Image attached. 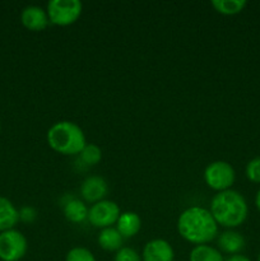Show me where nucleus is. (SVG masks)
I'll return each mask as SVG.
<instances>
[{
  "label": "nucleus",
  "instance_id": "nucleus-1",
  "mask_svg": "<svg viewBox=\"0 0 260 261\" xmlns=\"http://www.w3.org/2000/svg\"><path fill=\"white\" fill-rule=\"evenodd\" d=\"M177 231L184 240L195 246L208 245L218 234V224L209 209L190 206L178 217Z\"/></svg>",
  "mask_w": 260,
  "mask_h": 261
},
{
  "label": "nucleus",
  "instance_id": "nucleus-2",
  "mask_svg": "<svg viewBox=\"0 0 260 261\" xmlns=\"http://www.w3.org/2000/svg\"><path fill=\"white\" fill-rule=\"evenodd\" d=\"M209 211L218 226L232 229L246 221L249 206L239 191L229 189L219 191L212 198Z\"/></svg>",
  "mask_w": 260,
  "mask_h": 261
},
{
  "label": "nucleus",
  "instance_id": "nucleus-3",
  "mask_svg": "<svg viewBox=\"0 0 260 261\" xmlns=\"http://www.w3.org/2000/svg\"><path fill=\"white\" fill-rule=\"evenodd\" d=\"M47 143L55 152L64 155H75L87 144L82 127L73 121L55 122L47 132Z\"/></svg>",
  "mask_w": 260,
  "mask_h": 261
},
{
  "label": "nucleus",
  "instance_id": "nucleus-4",
  "mask_svg": "<svg viewBox=\"0 0 260 261\" xmlns=\"http://www.w3.org/2000/svg\"><path fill=\"white\" fill-rule=\"evenodd\" d=\"M83 4L79 0H50L46 7L48 19L56 25L73 24L81 17Z\"/></svg>",
  "mask_w": 260,
  "mask_h": 261
},
{
  "label": "nucleus",
  "instance_id": "nucleus-5",
  "mask_svg": "<svg viewBox=\"0 0 260 261\" xmlns=\"http://www.w3.org/2000/svg\"><path fill=\"white\" fill-rule=\"evenodd\" d=\"M236 180L233 167L226 161H214L204 170V181L208 188L216 191L229 190Z\"/></svg>",
  "mask_w": 260,
  "mask_h": 261
},
{
  "label": "nucleus",
  "instance_id": "nucleus-6",
  "mask_svg": "<svg viewBox=\"0 0 260 261\" xmlns=\"http://www.w3.org/2000/svg\"><path fill=\"white\" fill-rule=\"evenodd\" d=\"M28 249L25 237L17 229H9L0 233V260L19 261Z\"/></svg>",
  "mask_w": 260,
  "mask_h": 261
},
{
  "label": "nucleus",
  "instance_id": "nucleus-7",
  "mask_svg": "<svg viewBox=\"0 0 260 261\" xmlns=\"http://www.w3.org/2000/svg\"><path fill=\"white\" fill-rule=\"evenodd\" d=\"M120 208L115 201L101 200L92 204L88 209V221L96 228H109L116 224L120 217Z\"/></svg>",
  "mask_w": 260,
  "mask_h": 261
},
{
  "label": "nucleus",
  "instance_id": "nucleus-8",
  "mask_svg": "<svg viewBox=\"0 0 260 261\" xmlns=\"http://www.w3.org/2000/svg\"><path fill=\"white\" fill-rule=\"evenodd\" d=\"M143 261H173L175 251L170 242L162 239H155L147 242L142 252Z\"/></svg>",
  "mask_w": 260,
  "mask_h": 261
},
{
  "label": "nucleus",
  "instance_id": "nucleus-9",
  "mask_svg": "<svg viewBox=\"0 0 260 261\" xmlns=\"http://www.w3.org/2000/svg\"><path fill=\"white\" fill-rule=\"evenodd\" d=\"M107 191H109V185L101 176H89L81 185V195L87 203L94 204L103 200Z\"/></svg>",
  "mask_w": 260,
  "mask_h": 261
},
{
  "label": "nucleus",
  "instance_id": "nucleus-10",
  "mask_svg": "<svg viewBox=\"0 0 260 261\" xmlns=\"http://www.w3.org/2000/svg\"><path fill=\"white\" fill-rule=\"evenodd\" d=\"M20 20L23 25L30 31H42L47 27L48 15L43 8L38 5H28L22 10L20 14Z\"/></svg>",
  "mask_w": 260,
  "mask_h": 261
},
{
  "label": "nucleus",
  "instance_id": "nucleus-11",
  "mask_svg": "<svg viewBox=\"0 0 260 261\" xmlns=\"http://www.w3.org/2000/svg\"><path fill=\"white\" fill-rule=\"evenodd\" d=\"M218 244V250L221 252L228 255L240 254L245 249V239L240 232L228 229L221 233L217 240Z\"/></svg>",
  "mask_w": 260,
  "mask_h": 261
},
{
  "label": "nucleus",
  "instance_id": "nucleus-12",
  "mask_svg": "<svg viewBox=\"0 0 260 261\" xmlns=\"http://www.w3.org/2000/svg\"><path fill=\"white\" fill-rule=\"evenodd\" d=\"M142 228V219L134 212H125L120 214L116 222V229L124 239H130L138 234Z\"/></svg>",
  "mask_w": 260,
  "mask_h": 261
},
{
  "label": "nucleus",
  "instance_id": "nucleus-13",
  "mask_svg": "<svg viewBox=\"0 0 260 261\" xmlns=\"http://www.w3.org/2000/svg\"><path fill=\"white\" fill-rule=\"evenodd\" d=\"M19 221V212L15 209L12 201L0 196V232L9 231Z\"/></svg>",
  "mask_w": 260,
  "mask_h": 261
},
{
  "label": "nucleus",
  "instance_id": "nucleus-14",
  "mask_svg": "<svg viewBox=\"0 0 260 261\" xmlns=\"http://www.w3.org/2000/svg\"><path fill=\"white\" fill-rule=\"evenodd\" d=\"M124 237L115 227L103 228L98 234V245L106 251H119L122 247Z\"/></svg>",
  "mask_w": 260,
  "mask_h": 261
},
{
  "label": "nucleus",
  "instance_id": "nucleus-15",
  "mask_svg": "<svg viewBox=\"0 0 260 261\" xmlns=\"http://www.w3.org/2000/svg\"><path fill=\"white\" fill-rule=\"evenodd\" d=\"M64 216L71 223H82L88 218V208L79 199H71L64 205Z\"/></svg>",
  "mask_w": 260,
  "mask_h": 261
},
{
  "label": "nucleus",
  "instance_id": "nucleus-16",
  "mask_svg": "<svg viewBox=\"0 0 260 261\" xmlns=\"http://www.w3.org/2000/svg\"><path fill=\"white\" fill-rule=\"evenodd\" d=\"M189 261H224L223 255L211 245H198L189 255Z\"/></svg>",
  "mask_w": 260,
  "mask_h": 261
},
{
  "label": "nucleus",
  "instance_id": "nucleus-17",
  "mask_svg": "<svg viewBox=\"0 0 260 261\" xmlns=\"http://www.w3.org/2000/svg\"><path fill=\"white\" fill-rule=\"evenodd\" d=\"M247 3L245 0H213L212 7L224 15L239 14L245 9Z\"/></svg>",
  "mask_w": 260,
  "mask_h": 261
},
{
  "label": "nucleus",
  "instance_id": "nucleus-18",
  "mask_svg": "<svg viewBox=\"0 0 260 261\" xmlns=\"http://www.w3.org/2000/svg\"><path fill=\"white\" fill-rule=\"evenodd\" d=\"M79 158L87 166H94L101 161L102 150L96 144H86V147L79 153Z\"/></svg>",
  "mask_w": 260,
  "mask_h": 261
},
{
  "label": "nucleus",
  "instance_id": "nucleus-19",
  "mask_svg": "<svg viewBox=\"0 0 260 261\" xmlns=\"http://www.w3.org/2000/svg\"><path fill=\"white\" fill-rule=\"evenodd\" d=\"M65 261H96V257L86 247H73L66 254Z\"/></svg>",
  "mask_w": 260,
  "mask_h": 261
},
{
  "label": "nucleus",
  "instance_id": "nucleus-20",
  "mask_svg": "<svg viewBox=\"0 0 260 261\" xmlns=\"http://www.w3.org/2000/svg\"><path fill=\"white\" fill-rule=\"evenodd\" d=\"M114 261H143L142 256L137 250L132 247H121L119 251H116Z\"/></svg>",
  "mask_w": 260,
  "mask_h": 261
},
{
  "label": "nucleus",
  "instance_id": "nucleus-21",
  "mask_svg": "<svg viewBox=\"0 0 260 261\" xmlns=\"http://www.w3.org/2000/svg\"><path fill=\"white\" fill-rule=\"evenodd\" d=\"M246 176L251 182L260 184V157L252 158L246 166Z\"/></svg>",
  "mask_w": 260,
  "mask_h": 261
},
{
  "label": "nucleus",
  "instance_id": "nucleus-22",
  "mask_svg": "<svg viewBox=\"0 0 260 261\" xmlns=\"http://www.w3.org/2000/svg\"><path fill=\"white\" fill-rule=\"evenodd\" d=\"M24 219L25 222H32L36 218V212L32 208H23L19 213V219Z\"/></svg>",
  "mask_w": 260,
  "mask_h": 261
},
{
  "label": "nucleus",
  "instance_id": "nucleus-23",
  "mask_svg": "<svg viewBox=\"0 0 260 261\" xmlns=\"http://www.w3.org/2000/svg\"><path fill=\"white\" fill-rule=\"evenodd\" d=\"M224 261H251L247 256L241 254H236V255H229Z\"/></svg>",
  "mask_w": 260,
  "mask_h": 261
},
{
  "label": "nucleus",
  "instance_id": "nucleus-24",
  "mask_svg": "<svg viewBox=\"0 0 260 261\" xmlns=\"http://www.w3.org/2000/svg\"><path fill=\"white\" fill-rule=\"evenodd\" d=\"M255 204H256V208L259 209V212H260V189H259V191H257L256 196H255Z\"/></svg>",
  "mask_w": 260,
  "mask_h": 261
},
{
  "label": "nucleus",
  "instance_id": "nucleus-25",
  "mask_svg": "<svg viewBox=\"0 0 260 261\" xmlns=\"http://www.w3.org/2000/svg\"><path fill=\"white\" fill-rule=\"evenodd\" d=\"M257 261H260V252H259V255H257Z\"/></svg>",
  "mask_w": 260,
  "mask_h": 261
},
{
  "label": "nucleus",
  "instance_id": "nucleus-26",
  "mask_svg": "<svg viewBox=\"0 0 260 261\" xmlns=\"http://www.w3.org/2000/svg\"><path fill=\"white\" fill-rule=\"evenodd\" d=\"M0 129H2V126H0Z\"/></svg>",
  "mask_w": 260,
  "mask_h": 261
}]
</instances>
